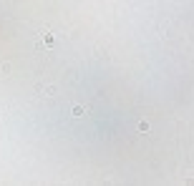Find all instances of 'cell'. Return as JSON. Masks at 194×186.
<instances>
[{
  "mask_svg": "<svg viewBox=\"0 0 194 186\" xmlns=\"http://www.w3.org/2000/svg\"><path fill=\"white\" fill-rule=\"evenodd\" d=\"M53 43H56V40H53V35H51V33H43V35H40V43H38V45L53 48Z\"/></svg>",
  "mask_w": 194,
  "mask_h": 186,
  "instance_id": "cell-1",
  "label": "cell"
},
{
  "mask_svg": "<svg viewBox=\"0 0 194 186\" xmlns=\"http://www.w3.org/2000/svg\"><path fill=\"white\" fill-rule=\"evenodd\" d=\"M83 113H86V111L81 108V106H73V116H83Z\"/></svg>",
  "mask_w": 194,
  "mask_h": 186,
  "instance_id": "cell-2",
  "label": "cell"
},
{
  "mask_svg": "<svg viewBox=\"0 0 194 186\" xmlns=\"http://www.w3.org/2000/svg\"><path fill=\"white\" fill-rule=\"evenodd\" d=\"M139 131H141V133L149 131V123H146V121H141V123H139Z\"/></svg>",
  "mask_w": 194,
  "mask_h": 186,
  "instance_id": "cell-3",
  "label": "cell"
},
{
  "mask_svg": "<svg viewBox=\"0 0 194 186\" xmlns=\"http://www.w3.org/2000/svg\"><path fill=\"white\" fill-rule=\"evenodd\" d=\"M46 96H56V85H48V88H46Z\"/></svg>",
  "mask_w": 194,
  "mask_h": 186,
  "instance_id": "cell-4",
  "label": "cell"
}]
</instances>
